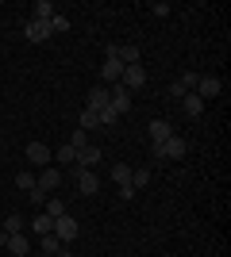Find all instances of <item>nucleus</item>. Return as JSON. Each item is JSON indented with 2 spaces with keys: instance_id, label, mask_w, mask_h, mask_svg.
Here are the masks:
<instances>
[{
  "instance_id": "obj_1",
  "label": "nucleus",
  "mask_w": 231,
  "mask_h": 257,
  "mask_svg": "<svg viewBox=\"0 0 231 257\" xmlns=\"http://www.w3.org/2000/svg\"><path fill=\"white\" fill-rule=\"evenodd\" d=\"M104 58H116L120 65H143V54L135 43H108L104 46Z\"/></svg>"
},
{
  "instance_id": "obj_2",
  "label": "nucleus",
  "mask_w": 231,
  "mask_h": 257,
  "mask_svg": "<svg viewBox=\"0 0 231 257\" xmlns=\"http://www.w3.org/2000/svg\"><path fill=\"white\" fill-rule=\"evenodd\" d=\"M77 234H81V226H77V219H73V215H58V219H54V238H58V242H62V246H69V242H73V238Z\"/></svg>"
},
{
  "instance_id": "obj_3",
  "label": "nucleus",
  "mask_w": 231,
  "mask_h": 257,
  "mask_svg": "<svg viewBox=\"0 0 231 257\" xmlns=\"http://www.w3.org/2000/svg\"><path fill=\"white\" fill-rule=\"evenodd\" d=\"M185 150H189V142L181 139V135H170V139L158 146V154H162V161H181L185 158Z\"/></svg>"
},
{
  "instance_id": "obj_4",
  "label": "nucleus",
  "mask_w": 231,
  "mask_h": 257,
  "mask_svg": "<svg viewBox=\"0 0 231 257\" xmlns=\"http://www.w3.org/2000/svg\"><path fill=\"white\" fill-rule=\"evenodd\" d=\"M120 85L127 88V92H139V88L146 85V69H143V65H123V77H120Z\"/></svg>"
},
{
  "instance_id": "obj_5",
  "label": "nucleus",
  "mask_w": 231,
  "mask_h": 257,
  "mask_svg": "<svg viewBox=\"0 0 231 257\" xmlns=\"http://www.w3.org/2000/svg\"><path fill=\"white\" fill-rule=\"evenodd\" d=\"M108 107H112V111H116V115H127V111H131V92H127V88H123V85H112L108 88Z\"/></svg>"
},
{
  "instance_id": "obj_6",
  "label": "nucleus",
  "mask_w": 231,
  "mask_h": 257,
  "mask_svg": "<svg viewBox=\"0 0 231 257\" xmlns=\"http://www.w3.org/2000/svg\"><path fill=\"white\" fill-rule=\"evenodd\" d=\"M220 88H223V81H220V77H200L193 92H197V96L204 100V104H208V100H216V96H220Z\"/></svg>"
},
{
  "instance_id": "obj_7",
  "label": "nucleus",
  "mask_w": 231,
  "mask_h": 257,
  "mask_svg": "<svg viewBox=\"0 0 231 257\" xmlns=\"http://www.w3.org/2000/svg\"><path fill=\"white\" fill-rule=\"evenodd\" d=\"M58 184H62V169H54V165L39 169V177H35V188H43V192H54Z\"/></svg>"
},
{
  "instance_id": "obj_8",
  "label": "nucleus",
  "mask_w": 231,
  "mask_h": 257,
  "mask_svg": "<svg viewBox=\"0 0 231 257\" xmlns=\"http://www.w3.org/2000/svg\"><path fill=\"white\" fill-rule=\"evenodd\" d=\"M120 77H123V65L116 62V58H104V65H100V85H120Z\"/></svg>"
},
{
  "instance_id": "obj_9",
  "label": "nucleus",
  "mask_w": 231,
  "mask_h": 257,
  "mask_svg": "<svg viewBox=\"0 0 231 257\" xmlns=\"http://www.w3.org/2000/svg\"><path fill=\"white\" fill-rule=\"evenodd\" d=\"M77 192H81V196H97L100 192V177L93 169H81V173H77Z\"/></svg>"
},
{
  "instance_id": "obj_10",
  "label": "nucleus",
  "mask_w": 231,
  "mask_h": 257,
  "mask_svg": "<svg viewBox=\"0 0 231 257\" xmlns=\"http://www.w3.org/2000/svg\"><path fill=\"white\" fill-rule=\"evenodd\" d=\"M146 135H150L154 146H162L170 135H174V127H170V119H150V127H146Z\"/></svg>"
},
{
  "instance_id": "obj_11",
  "label": "nucleus",
  "mask_w": 231,
  "mask_h": 257,
  "mask_svg": "<svg viewBox=\"0 0 231 257\" xmlns=\"http://www.w3.org/2000/svg\"><path fill=\"white\" fill-rule=\"evenodd\" d=\"M27 161H31V165H50V161H54V154H50V146H43V142H31V146H27Z\"/></svg>"
},
{
  "instance_id": "obj_12",
  "label": "nucleus",
  "mask_w": 231,
  "mask_h": 257,
  "mask_svg": "<svg viewBox=\"0 0 231 257\" xmlns=\"http://www.w3.org/2000/svg\"><path fill=\"white\" fill-rule=\"evenodd\" d=\"M50 20H31L27 23V39H31V43H46V39H50Z\"/></svg>"
},
{
  "instance_id": "obj_13",
  "label": "nucleus",
  "mask_w": 231,
  "mask_h": 257,
  "mask_svg": "<svg viewBox=\"0 0 231 257\" xmlns=\"http://www.w3.org/2000/svg\"><path fill=\"white\" fill-rule=\"evenodd\" d=\"M108 85H97V88H89V100H85V107L89 111H100V107H108Z\"/></svg>"
},
{
  "instance_id": "obj_14",
  "label": "nucleus",
  "mask_w": 231,
  "mask_h": 257,
  "mask_svg": "<svg viewBox=\"0 0 231 257\" xmlns=\"http://www.w3.org/2000/svg\"><path fill=\"white\" fill-rule=\"evenodd\" d=\"M181 111H185L189 119H200L204 115V100H200L197 92H185V96H181Z\"/></svg>"
},
{
  "instance_id": "obj_15",
  "label": "nucleus",
  "mask_w": 231,
  "mask_h": 257,
  "mask_svg": "<svg viewBox=\"0 0 231 257\" xmlns=\"http://www.w3.org/2000/svg\"><path fill=\"white\" fill-rule=\"evenodd\" d=\"M4 246H8L12 257H27V253H31V238H27V234H8Z\"/></svg>"
},
{
  "instance_id": "obj_16",
  "label": "nucleus",
  "mask_w": 231,
  "mask_h": 257,
  "mask_svg": "<svg viewBox=\"0 0 231 257\" xmlns=\"http://www.w3.org/2000/svg\"><path fill=\"white\" fill-rule=\"evenodd\" d=\"M27 226H31V230H35L39 238H43V234H54V219H50L46 211H39V215H35V219H31Z\"/></svg>"
},
{
  "instance_id": "obj_17",
  "label": "nucleus",
  "mask_w": 231,
  "mask_h": 257,
  "mask_svg": "<svg viewBox=\"0 0 231 257\" xmlns=\"http://www.w3.org/2000/svg\"><path fill=\"white\" fill-rule=\"evenodd\" d=\"M54 161H58V165H69V173H73V177L81 173V169H77V150L69 146V142H66V146H62V150L54 154Z\"/></svg>"
},
{
  "instance_id": "obj_18",
  "label": "nucleus",
  "mask_w": 231,
  "mask_h": 257,
  "mask_svg": "<svg viewBox=\"0 0 231 257\" xmlns=\"http://www.w3.org/2000/svg\"><path fill=\"white\" fill-rule=\"evenodd\" d=\"M54 16H58V8L50 0H35L31 4V20H54Z\"/></svg>"
},
{
  "instance_id": "obj_19",
  "label": "nucleus",
  "mask_w": 231,
  "mask_h": 257,
  "mask_svg": "<svg viewBox=\"0 0 231 257\" xmlns=\"http://www.w3.org/2000/svg\"><path fill=\"white\" fill-rule=\"evenodd\" d=\"M100 161V146H85V150H77V169H89V165H97Z\"/></svg>"
},
{
  "instance_id": "obj_20",
  "label": "nucleus",
  "mask_w": 231,
  "mask_h": 257,
  "mask_svg": "<svg viewBox=\"0 0 231 257\" xmlns=\"http://www.w3.org/2000/svg\"><path fill=\"white\" fill-rule=\"evenodd\" d=\"M0 230H4V234H23V230H27V223H23L16 211H8V219H4V226H0Z\"/></svg>"
},
{
  "instance_id": "obj_21",
  "label": "nucleus",
  "mask_w": 231,
  "mask_h": 257,
  "mask_svg": "<svg viewBox=\"0 0 231 257\" xmlns=\"http://www.w3.org/2000/svg\"><path fill=\"white\" fill-rule=\"evenodd\" d=\"M146 184H150V169H146V165L131 169V188H135V192H139V188H146Z\"/></svg>"
},
{
  "instance_id": "obj_22",
  "label": "nucleus",
  "mask_w": 231,
  "mask_h": 257,
  "mask_svg": "<svg viewBox=\"0 0 231 257\" xmlns=\"http://www.w3.org/2000/svg\"><path fill=\"white\" fill-rule=\"evenodd\" d=\"M112 181H116V184H131V165H127V161L112 165Z\"/></svg>"
},
{
  "instance_id": "obj_23",
  "label": "nucleus",
  "mask_w": 231,
  "mask_h": 257,
  "mask_svg": "<svg viewBox=\"0 0 231 257\" xmlns=\"http://www.w3.org/2000/svg\"><path fill=\"white\" fill-rule=\"evenodd\" d=\"M16 188H20V192H31V188H35V173L20 169V173H16Z\"/></svg>"
},
{
  "instance_id": "obj_24",
  "label": "nucleus",
  "mask_w": 231,
  "mask_h": 257,
  "mask_svg": "<svg viewBox=\"0 0 231 257\" xmlns=\"http://www.w3.org/2000/svg\"><path fill=\"white\" fill-rule=\"evenodd\" d=\"M46 215H50V219H58V215H66V200H58V196H46Z\"/></svg>"
},
{
  "instance_id": "obj_25",
  "label": "nucleus",
  "mask_w": 231,
  "mask_h": 257,
  "mask_svg": "<svg viewBox=\"0 0 231 257\" xmlns=\"http://www.w3.org/2000/svg\"><path fill=\"white\" fill-rule=\"evenodd\" d=\"M39 249H43V253H46V257H54V253H58V249H62V242H58V238H54V234H43V238H39Z\"/></svg>"
},
{
  "instance_id": "obj_26",
  "label": "nucleus",
  "mask_w": 231,
  "mask_h": 257,
  "mask_svg": "<svg viewBox=\"0 0 231 257\" xmlns=\"http://www.w3.org/2000/svg\"><path fill=\"white\" fill-rule=\"evenodd\" d=\"M97 127H100L97 111H89V107H85V111H81V131H89V135H93V131H97Z\"/></svg>"
},
{
  "instance_id": "obj_27",
  "label": "nucleus",
  "mask_w": 231,
  "mask_h": 257,
  "mask_svg": "<svg viewBox=\"0 0 231 257\" xmlns=\"http://www.w3.org/2000/svg\"><path fill=\"white\" fill-rule=\"evenodd\" d=\"M69 146H73V150H85V146H89V131L77 127L73 135H69Z\"/></svg>"
},
{
  "instance_id": "obj_28",
  "label": "nucleus",
  "mask_w": 231,
  "mask_h": 257,
  "mask_svg": "<svg viewBox=\"0 0 231 257\" xmlns=\"http://www.w3.org/2000/svg\"><path fill=\"white\" fill-rule=\"evenodd\" d=\"M97 119H100V127H112V123H116L120 115H116L112 107H100V111H97Z\"/></svg>"
},
{
  "instance_id": "obj_29",
  "label": "nucleus",
  "mask_w": 231,
  "mask_h": 257,
  "mask_svg": "<svg viewBox=\"0 0 231 257\" xmlns=\"http://www.w3.org/2000/svg\"><path fill=\"white\" fill-rule=\"evenodd\" d=\"M177 81H181V85H185L189 92H193V88H197V81H200V73H193V69H185V73L177 77Z\"/></svg>"
},
{
  "instance_id": "obj_30",
  "label": "nucleus",
  "mask_w": 231,
  "mask_h": 257,
  "mask_svg": "<svg viewBox=\"0 0 231 257\" xmlns=\"http://www.w3.org/2000/svg\"><path fill=\"white\" fill-rule=\"evenodd\" d=\"M150 12H154V16H158V20H166V16H170V12H174V8H170L166 0H158V4H150Z\"/></svg>"
},
{
  "instance_id": "obj_31",
  "label": "nucleus",
  "mask_w": 231,
  "mask_h": 257,
  "mask_svg": "<svg viewBox=\"0 0 231 257\" xmlns=\"http://www.w3.org/2000/svg\"><path fill=\"white\" fill-rule=\"evenodd\" d=\"M50 31H69V20H66V16H54V20H50Z\"/></svg>"
},
{
  "instance_id": "obj_32",
  "label": "nucleus",
  "mask_w": 231,
  "mask_h": 257,
  "mask_svg": "<svg viewBox=\"0 0 231 257\" xmlns=\"http://www.w3.org/2000/svg\"><path fill=\"white\" fill-rule=\"evenodd\" d=\"M116 196H120L123 204H131V200H135V188H131V184H120V192H116Z\"/></svg>"
},
{
  "instance_id": "obj_33",
  "label": "nucleus",
  "mask_w": 231,
  "mask_h": 257,
  "mask_svg": "<svg viewBox=\"0 0 231 257\" xmlns=\"http://www.w3.org/2000/svg\"><path fill=\"white\" fill-rule=\"evenodd\" d=\"M27 200L39 207V204H46V192H43V188H31V192H27Z\"/></svg>"
},
{
  "instance_id": "obj_34",
  "label": "nucleus",
  "mask_w": 231,
  "mask_h": 257,
  "mask_svg": "<svg viewBox=\"0 0 231 257\" xmlns=\"http://www.w3.org/2000/svg\"><path fill=\"white\" fill-rule=\"evenodd\" d=\"M185 92H189V88L181 85V81H174V85H170V96H174V100H181V96H185Z\"/></svg>"
},
{
  "instance_id": "obj_35",
  "label": "nucleus",
  "mask_w": 231,
  "mask_h": 257,
  "mask_svg": "<svg viewBox=\"0 0 231 257\" xmlns=\"http://www.w3.org/2000/svg\"><path fill=\"white\" fill-rule=\"evenodd\" d=\"M39 257H46V253H39Z\"/></svg>"
}]
</instances>
